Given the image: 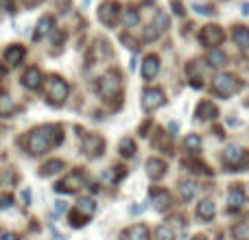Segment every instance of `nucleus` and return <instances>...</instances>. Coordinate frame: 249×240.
<instances>
[{
	"label": "nucleus",
	"instance_id": "nucleus-1",
	"mask_svg": "<svg viewBox=\"0 0 249 240\" xmlns=\"http://www.w3.org/2000/svg\"><path fill=\"white\" fill-rule=\"evenodd\" d=\"M61 140H64V129L59 124H42L24 137V149L31 155H44L53 146L61 144Z\"/></svg>",
	"mask_w": 249,
	"mask_h": 240
},
{
	"label": "nucleus",
	"instance_id": "nucleus-2",
	"mask_svg": "<svg viewBox=\"0 0 249 240\" xmlns=\"http://www.w3.org/2000/svg\"><path fill=\"white\" fill-rule=\"evenodd\" d=\"M123 92V81L118 70H109L107 74H103L99 81V94L103 99H118Z\"/></svg>",
	"mask_w": 249,
	"mask_h": 240
},
{
	"label": "nucleus",
	"instance_id": "nucleus-3",
	"mask_svg": "<svg viewBox=\"0 0 249 240\" xmlns=\"http://www.w3.org/2000/svg\"><path fill=\"white\" fill-rule=\"evenodd\" d=\"M241 87H243V83L238 81L234 74H219V77H214V81H212V92H214L216 96H223V99L234 96Z\"/></svg>",
	"mask_w": 249,
	"mask_h": 240
},
{
	"label": "nucleus",
	"instance_id": "nucleus-4",
	"mask_svg": "<svg viewBox=\"0 0 249 240\" xmlns=\"http://www.w3.org/2000/svg\"><path fill=\"white\" fill-rule=\"evenodd\" d=\"M68 83L64 81L61 77H48V81H46V96H48V101H51L53 105H64V101L68 99Z\"/></svg>",
	"mask_w": 249,
	"mask_h": 240
},
{
	"label": "nucleus",
	"instance_id": "nucleus-5",
	"mask_svg": "<svg viewBox=\"0 0 249 240\" xmlns=\"http://www.w3.org/2000/svg\"><path fill=\"white\" fill-rule=\"evenodd\" d=\"M223 162H225V166H228V171H243L245 166L249 168V155L241 146L232 144L223 151Z\"/></svg>",
	"mask_w": 249,
	"mask_h": 240
},
{
	"label": "nucleus",
	"instance_id": "nucleus-6",
	"mask_svg": "<svg viewBox=\"0 0 249 240\" xmlns=\"http://www.w3.org/2000/svg\"><path fill=\"white\" fill-rule=\"evenodd\" d=\"M83 186H86V172L77 168V171H72L68 177H66V179L57 181L55 190H57V192L68 194V192H77V190H81Z\"/></svg>",
	"mask_w": 249,
	"mask_h": 240
},
{
	"label": "nucleus",
	"instance_id": "nucleus-7",
	"mask_svg": "<svg viewBox=\"0 0 249 240\" xmlns=\"http://www.w3.org/2000/svg\"><path fill=\"white\" fill-rule=\"evenodd\" d=\"M223 39H225V31L221 29L219 24H208V26H203L201 33H199V42L208 48H216Z\"/></svg>",
	"mask_w": 249,
	"mask_h": 240
},
{
	"label": "nucleus",
	"instance_id": "nucleus-8",
	"mask_svg": "<svg viewBox=\"0 0 249 240\" xmlns=\"http://www.w3.org/2000/svg\"><path fill=\"white\" fill-rule=\"evenodd\" d=\"M121 13H123L121 4H118L116 0H107V2H103L99 7V20L107 26H114L118 22V17H121Z\"/></svg>",
	"mask_w": 249,
	"mask_h": 240
},
{
	"label": "nucleus",
	"instance_id": "nucleus-9",
	"mask_svg": "<svg viewBox=\"0 0 249 240\" xmlns=\"http://www.w3.org/2000/svg\"><path fill=\"white\" fill-rule=\"evenodd\" d=\"M164 92L158 90V87H149V90L142 94V107L146 109V112H153V109L162 107L164 105Z\"/></svg>",
	"mask_w": 249,
	"mask_h": 240
},
{
	"label": "nucleus",
	"instance_id": "nucleus-10",
	"mask_svg": "<svg viewBox=\"0 0 249 240\" xmlns=\"http://www.w3.org/2000/svg\"><path fill=\"white\" fill-rule=\"evenodd\" d=\"M105 149V140L96 133H90V136L83 137V153L90 155V157H99Z\"/></svg>",
	"mask_w": 249,
	"mask_h": 240
},
{
	"label": "nucleus",
	"instance_id": "nucleus-11",
	"mask_svg": "<svg viewBox=\"0 0 249 240\" xmlns=\"http://www.w3.org/2000/svg\"><path fill=\"white\" fill-rule=\"evenodd\" d=\"M158 70H160V57L158 55L144 57V61H142V77H144L146 81H151V79L158 74Z\"/></svg>",
	"mask_w": 249,
	"mask_h": 240
},
{
	"label": "nucleus",
	"instance_id": "nucleus-12",
	"mask_svg": "<svg viewBox=\"0 0 249 240\" xmlns=\"http://www.w3.org/2000/svg\"><path fill=\"white\" fill-rule=\"evenodd\" d=\"M195 116H197L199 120H214L216 116H219V109L212 105V101H201V103L197 105V109H195Z\"/></svg>",
	"mask_w": 249,
	"mask_h": 240
},
{
	"label": "nucleus",
	"instance_id": "nucleus-13",
	"mask_svg": "<svg viewBox=\"0 0 249 240\" xmlns=\"http://www.w3.org/2000/svg\"><path fill=\"white\" fill-rule=\"evenodd\" d=\"M243 203H245V190L236 186V188H232V190L228 192V210H230V212L241 210Z\"/></svg>",
	"mask_w": 249,
	"mask_h": 240
},
{
	"label": "nucleus",
	"instance_id": "nucleus-14",
	"mask_svg": "<svg viewBox=\"0 0 249 240\" xmlns=\"http://www.w3.org/2000/svg\"><path fill=\"white\" fill-rule=\"evenodd\" d=\"M24 55H26L24 46H18V44H13V46H9L7 51H4V61H7L11 68H16V66L20 64L22 59H24Z\"/></svg>",
	"mask_w": 249,
	"mask_h": 240
},
{
	"label": "nucleus",
	"instance_id": "nucleus-15",
	"mask_svg": "<svg viewBox=\"0 0 249 240\" xmlns=\"http://www.w3.org/2000/svg\"><path fill=\"white\" fill-rule=\"evenodd\" d=\"M22 83H24V87H29V90H37L39 86H42V72H39L37 68H26V72L22 74Z\"/></svg>",
	"mask_w": 249,
	"mask_h": 240
},
{
	"label": "nucleus",
	"instance_id": "nucleus-16",
	"mask_svg": "<svg viewBox=\"0 0 249 240\" xmlns=\"http://www.w3.org/2000/svg\"><path fill=\"white\" fill-rule=\"evenodd\" d=\"M164 172H166V164L160 157L146 159V175H149L151 179H160V177H164Z\"/></svg>",
	"mask_w": 249,
	"mask_h": 240
},
{
	"label": "nucleus",
	"instance_id": "nucleus-17",
	"mask_svg": "<svg viewBox=\"0 0 249 240\" xmlns=\"http://www.w3.org/2000/svg\"><path fill=\"white\" fill-rule=\"evenodd\" d=\"M94 210H96V203H94V199H79L77 201V206H74V212L77 214H81L83 219H88L90 221V216L94 214Z\"/></svg>",
	"mask_w": 249,
	"mask_h": 240
},
{
	"label": "nucleus",
	"instance_id": "nucleus-18",
	"mask_svg": "<svg viewBox=\"0 0 249 240\" xmlns=\"http://www.w3.org/2000/svg\"><path fill=\"white\" fill-rule=\"evenodd\" d=\"M173 207V194L168 190H160L155 194V210L158 212H168Z\"/></svg>",
	"mask_w": 249,
	"mask_h": 240
},
{
	"label": "nucleus",
	"instance_id": "nucleus-19",
	"mask_svg": "<svg viewBox=\"0 0 249 240\" xmlns=\"http://www.w3.org/2000/svg\"><path fill=\"white\" fill-rule=\"evenodd\" d=\"M16 101L11 99V96L7 94V92H2L0 90V118H7V116H11L13 112H16Z\"/></svg>",
	"mask_w": 249,
	"mask_h": 240
},
{
	"label": "nucleus",
	"instance_id": "nucleus-20",
	"mask_svg": "<svg viewBox=\"0 0 249 240\" xmlns=\"http://www.w3.org/2000/svg\"><path fill=\"white\" fill-rule=\"evenodd\" d=\"M123 240H149V229L144 225H131L123 234Z\"/></svg>",
	"mask_w": 249,
	"mask_h": 240
},
{
	"label": "nucleus",
	"instance_id": "nucleus-21",
	"mask_svg": "<svg viewBox=\"0 0 249 240\" xmlns=\"http://www.w3.org/2000/svg\"><path fill=\"white\" fill-rule=\"evenodd\" d=\"M197 216L201 221H210L212 216H214V203L210 201V199H203V201H199L197 203Z\"/></svg>",
	"mask_w": 249,
	"mask_h": 240
},
{
	"label": "nucleus",
	"instance_id": "nucleus-22",
	"mask_svg": "<svg viewBox=\"0 0 249 240\" xmlns=\"http://www.w3.org/2000/svg\"><path fill=\"white\" fill-rule=\"evenodd\" d=\"M177 190H179V197L184 199V201H193L195 194H197V184L190 181V179H186V181H181V184L177 186Z\"/></svg>",
	"mask_w": 249,
	"mask_h": 240
},
{
	"label": "nucleus",
	"instance_id": "nucleus-23",
	"mask_svg": "<svg viewBox=\"0 0 249 240\" xmlns=\"http://www.w3.org/2000/svg\"><path fill=\"white\" fill-rule=\"evenodd\" d=\"M55 29V22H53L51 16H42L37 22V31H35V39H42L44 35H48L51 31Z\"/></svg>",
	"mask_w": 249,
	"mask_h": 240
},
{
	"label": "nucleus",
	"instance_id": "nucleus-24",
	"mask_svg": "<svg viewBox=\"0 0 249 240\" xmlns=\"http://www.w3.org/2000/svg\"><path fill=\"white\" fill-rule=\"evenodd\" d=\"M232 37L241 48H249V29L247 26H234Z\"/></svg>",
	"mask_w": 249,
	"mask_h": 240
},
{
	"label": "nucleus",
	"instance_id": "nucleus-25",
	"mask_svg": "<svg viewBox=\"0 0 249 240\" xmlns=\"http://www.w3.org/2000/svg\"><path fill=\"white\" fill-rule=\"evenodd\" d=\"M121 17H123V22H124V26H136L138 22H140V13H138V9L136 7H127L124 11L121 13Z\"/></svg>",
	"mask_w": 249,
	"mask_h": 240
},
{
	"label": "nucleus",
	"instance_id": "nucleus-26",
	"mask_svg": "<svg viewBox=\"0 0 249 240\" xmlns=\"http://www.w3.org/2000/svg\"><path fill=\"white\" fill-rule=\"evenodd\" d=\"M61 168H64V162H61V159H51V162H46L42 166L39 177H48V175H53V172H59Z\"/></svg>",
	"mask_w": 249,
	"mask_h": 240
},
{
	"label": "nucleus",
	"instance_id": "nucleus-27",
	"mask_svg": "<svg viewBox=\"0 0 249 240\" xmlns=\"http://www.w3.org/2000/svg\"><path fill=\"white\" fill-rule=\"evenodd\" d=\"M208 64L210 66H216V68H219V66H225V61H228V57H225V52H221L219 48H212L210 52H208Z\"/></svg>",
	"mask_w": 249,
	"mask_h": 240
},
{
	"label": "nucleus",
	"instance_id": "nucleus-28",
	"mask_svg": "<svg viewBox=\"0 0 249 240\" xmlns=\"http://www.w3.org/2000/svg\"><path fill=\"white\" fill-rule=\"evenodd\" d=\"M232 236H234V240H249V223H247V221L234 225Z\"/></svg>",
	"mask_w": 249,
	"mask_h": 240
},
{
	"label": "nucleus",
	"instance_id": "nucleus-29",
	"mask_svg": "<svg viewBox=\"0 0 249 240\" xmlns=\"http://www.w3.org/2000/svg\"><path fill=\"white\" fill-rule=\"evenodd\" d=\"M118 149H121V155H123V157H133V155H136V144H133L131 137H123V140H121V146H118Z\"/></svg>",
	"mask_w": 249,
	"mask_h": 240
},
{
	"label": "nucleus",
	"instance_id": "nucleus-30",
	"mask_svg": "<svg viewBox=\"0 0 249 240\" xmlns=\"http://www.w3.org/2000/svg\"><path fill=\"white\" fill-rule=\"evenodd\" d=\"M153 29H158V31H166V29H168V16L162 11V9H160V11H155Z\"/></svg>",
	"mask_w": 249,
	"mask_h": 240
},
{
	"label": "nucleus",
	"instance_id": "nucleus-31",
	"mask_svg": "<svg viewBox=\"0 0 249 240\" xmlns=\"http://www.w3.org/2000/svg\"><path fill=\"white\" fill-rule=\"evenodd\" d=\"M155 236H158V240H175V232H173L171 225H160L155 229Z\"/></svg>",
	"mask_w": 249,
	"mask_h": 240
},
{
	"label": "nucleus",
	"instance_id": "nucleus-32",
	"mask_svg": "<svg viewBox=\"0 0 249 240\" xmlns=\"http://www.w3.org/2000/svg\"><path fill=\"white\" fill-rule=\"evenodd\" d=\"M184 146H186V149H188V151H193V153H195V151H199V149H201V137H199V136H195V133H193V136H186Z\"/></svg>",
	"mask_w": 249,
	"mask_h": 240
},
{
	"label": "nucleus",
	"instance_id": "nucleus-33",
	"mask_svg": "<svg viewBox=\"0 0 249 240\" xmlns=\"http://www.w3.org/2000/svg\"><path fill=\"white\" fill-rule=\"evenodd\" d=\"M193 9H195L197 13H201V16H214V9L208 7V4H199V2H195V4H193Z\"/></svg>",
	"mask_w": 249,
	"mask_h": 240
},
{
	"label": "nucleus",
	"instance_id": "nucleus-34",
	"mask_svg": "<svg viewBox=\"0 0 249 240\" xmlns=\"http://www.w3.org/2000/svg\"><path fill=\"white\" fill-rule=\"evenodd\" d=\"M13 203V197L11 194H4V197H0V210H9Z\"/></svg>",
	"mask_w": 249,
	"mask_h": 240
},
{
	"label": "nucleus",
	"instance_id": "nucleus-35",
	"mask_svg": "<svg viewBox=\"0 0 249 240\" xmlns=\"http://www.w3.org/2000/svg\"><path fill=\"white\" fill-rule=\"evenodd\" d=\"M121 39H123V44H127V46L131 48V51H136V48H138V42H133V39L129 37V35H123Z\"/></svg>",
	"mask_w": 249,
	"mask_h": 240
},
{
	"label": "nucleus",
	"instance_id": "nucleus-36",
	"mask_svg": "<svg viewBox=\"0 0 249 240\" xmlns=\"http://www.w3.org/2000/svg\"><path fill=\"white\" fill-rule=\"evenodd\" d=\"M173 11H175L177 13V16H184V4H181V2H173Z\"/></svg>",
	"mask_w": 249,
	"mask_h": 240
},
{
	"label": "nucleus",
	"instance_id": "nucleus-37",
	"mask_svg": "<svg viewBox=\"0 0 249 240\" xmlns=\"http://www.w3.org/2000/svg\"><path fill=\"white\" fill-rule=\"evenodd\" d=\"M0 240H18V236H16V234H2Z\"/></svg>",
	"mask_w": 249,
	"mask_h": 240
},
{
	"label": "nucleus",
	"instance_id": "nucleus-38",
	"mask_svg": "<svg viewBox=\"0 0 249 240\" xmlns=\"http://www.w3.org/2000/svg\"><path fill=\"white\" fill-rule=\"evenodd\" d=\"M22 199H24V206H29V190H24V192H22Z\"/></svg>",
	"mask_w": 249,
	"mask_h": 240
},
{
	"label": "nucleus",
	"instance_id": "nucleus-39",
	"mask_svg": "<svg viewBox=\"0 0 249 240\" xmlns=\"http://www.w3.org/2000/svg\"><path fill=\"white\" fill-rule=\"evenodd\" d=\"M241 9H243V13H245V16H249V2H245Z\"/></svg>",
	"mask_w": 249,
	"mask_h": 240
},
{
	"label": "nucleus",
	"instance_id": "nucleus-40",
	"mask_svg": "<svg viewBox=\"0 0 249 240\" xmlns=\"http://www.w3.org/2000/svg\"><path fill=\"white\" fill-rule=\"evenodd\" d=\"M4 77V68H2V64H0V79Z\"/></svg>",
	"mask_w": 249,
	"mask_h": 240
},
{
	"label": "nucleus",
	"instance_id": "nucleus-41",
	"mask_svg": "<svg viewBox=\"0 0 249 240\" xmlns=\"http://www.w3.org/2000/svg\"><path fill=\"white\" fill-rule=\"evenodd\" d=\"M142 2H144V4H151V2H155V0H142Z\"/></svg>",
	"mask_w": 249,
	"mask_h": 240
},
{
	"label": "nucleus",
	"instance_id": "nucleus-42",
	"mask_svg": "<svg viewBox=\"0 0 249 240\" xmlns=\"http://www.w3.org/2000/svg\"><path fill=\"white\" fill-rule=\"evenodd\" d=\"M26 2H29V4H35V2H39V0H26Z\"/></svg>",
	"mask_w": 249,
	"mask_h": 240
},
{
	"label": "nucleus",
	"instance_id": "nucleus-43",
	"mask_svg": "<svg viewBox=\"0 0 249 240\" xmlns=\"http://www.w3.org/2000/svg\"><path fill=\"white\" fill-rule=\"evenodd\" d=\"M0 236H2V234H0Z\"/></svg>",
	"mask_w": 249,
	"mask_h": 240
}]
</instances>
